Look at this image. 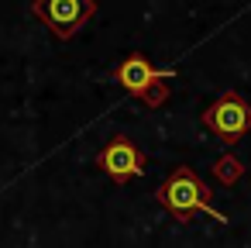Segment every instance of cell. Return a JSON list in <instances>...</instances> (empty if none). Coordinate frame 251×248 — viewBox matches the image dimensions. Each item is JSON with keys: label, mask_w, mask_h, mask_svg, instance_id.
Returning <instances> with one entry per match:
<instances>
[{"label": "cell", "mask_w": 251, "mask_h": 248, "mask_svg": "<svg viewBox=\"0 0 251 248\" xmlns=\"http://www.w3.org/2000/svg\"><path fill=\"white\" fill-rule=\"evenodd\" d=\"M158 200H162V207L172 210L179 220H189V214L203 210V214L213 217L217 224H227V217L210 203V190L196 179V172H193L189 165H179V169L165 179V186L158 190Z\"/></svg>", "instance_id": "6da1fadb"}, {"label": "cell", "mask_w": 251, "mask_h": 248, "mask_svg": "<svg viewBox=\"0 0 251 248\" xmlns=\"http://www.w3.org/2000/svg\"><path fill=\"white\" fill-rule=\"evenodd\" d=\"M31 14L59 38V42H69L76 31H83V25L97 14V4L93 0H35L31 4Z\"/></svg>", "instance_id": "7a4b0ae2"}, {"label": "cell", "mask_w": 251, "mask_h": 248, "mask_svg": "<svg viewBox=\"0 0 251 248\" xmlns=\"http://www.w3.org/2000/svg\"><path fill=\"white\" fill-rule=\"evenodd\" d=\"M203 124H206L213 135H220V138H227V141H237V138H244V135L251 131V104H248L241 93H224L217 104L206 107Z\"/></svg>", "instance_id": "3957f363"}, {"label": "cell", "mask_w": 251, "mask_h": 248, "mask_svg": "<svg viewBox=\"0 0 251 248\" xmlns=\"http://www.w3.org/2000/svg\"><path fill=\"white\" fill-rule=\"evenodd\" d=\"M172 76H176V69H158V66H151L148 55H141V52H131V55L114 69V80H117L127 93L145 97V100H158L155 86H158L162 80H172Z\"/></svg>", "instance_id": "277c9868"}, {"label": "cell", "mask_w": 251, "mask_h": 248, "mask_svg": "<svg viewBox=\"0 0 251 248\" xmlns=\"http://www.w3.org/2000/svg\"><path fill=\"white\" fill-rule=\"evenodd\" d=\"M97 165H100L114 183H127V179H138V176L145 172V155H141V148H138L131 138L114 135V138L103 145V152L97 155Z\"/></svg>", "instance_id": "5b68a950"}, {"label": "cell", "mask_w": 251, "mask_h": 248, "mask_svg": "<svg viewBox=\"0 0 251 248\" xmlns=\"http://www.w3.org/2000/svg\"><path fill=\"white\" fill-rule=\"evenodd\" d=\"M217 172H220V179H237V162L224 159V162L217 165Z\"/></svg>", "instance_id": "8992f818"}]
</instances>
